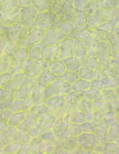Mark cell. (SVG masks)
Segmentation results:
<instances>
[{
    "instance_id": "obj_14",
    "label": "cell",
    "mask_w": 119,
    "mask_h": 154,
    "mask_svg": "<svg viewBox=\"0 0 119 154\" xmlns=\"http://www.w3.org/2000/svg\"><path fill=\"white\" fill-rule=\"evenodd\" d=\"M30 148L32 152H38L39 153H50L54 149V144L53 143L38 137L34 138L31 141Z\"/></svg>"
},
{
    "instance_id": "obj_17",
    "label": "cell",
    "mask_w": 119,
    "mask_h": 154,
    "mask_svg": "<svg viewBox=\"0 0 119 154\" xmlns=\"http://www.w3.org/2000/svg\"><path fill=\"white\" fill-rule=\"evenodd\" d=\"M75 39L67 37L58 44V60H64L72 56Z\"/></svg>"
},
{
    "instance_id": "obj_10",
    "label": "cell",
    "mask_w": 119,
    "mask_h": 154,
    "mask_svg": "<svg viewBox=\"0 0 119 154\" xmlns=\"http://www.w3.org/2000/svg\"><path fill=\"white\" fill-rule=\"evenodd\" d=\"M48 46L43 40L28 48V58L39 61L46 60Z\"/></svg>"
},
{
    "instance_id": "obj_32",
    "label": "cell",
    "mask_w": 119,
    "mask_h": 154,
    "mask_svg": "<svg viewBox=\"0 0 119 154\" xmlns=\"http://www.w3.org/2000/svg\"><path fill=\"white\" fill-rule=\"evenodd\" d=\"M91 87V82L79 78L72 85V90L80 93Z\"/></svg>"
},
{
    "instance_id": "obj_13",
    "label": "cell",
    "mask_w": 119,
    "mask_h": 154,
    "mask_svg": "<svg viewBox=\"0 0 119 154\" xmlns=\"http://www.w3.org/2000/svg\"><path fill=\"white\" fill-rule=\"evenodd\" d=\"M78 141L80 147V152L86 153L93 152L96 145V140L93 133H82L78 137Z\"/></svg>"
},
{
    "instance_id": "obj_3",
    "label": "cell",
    "mask_w": 119,
    "mask_h": 154,
    "mask_svg": "<svg viewBox=\"0 0 119 154\" xmlns=\"http://www.w3.org/2000/svg\"><path fill=\"white\" fill-rule=\"evenodd\" d=\"M72 91V85L58 77L44 89L43 99L44 100L51 96L65 94Z\"/></svg>"
},
{
    "instance_id": "obj_26",
    "label": "cell",
    "mask_w": 119,
    "mask_h": 154,
    "mask_svg": "<svg viewBox=\"0 0 119 154\" xmlns=\"http://www.w3.org/2000/svg\"><path fill=\"white\" fill-rule=\"evenodd\" d=\"M53 24L59 29L60 31L66 34L67 36L74 32L73 27L72 24L62 16L59 17Z\"/></svg>"
},
{
    "instance_id": "obj_51",
    "label": "cell",
    "mask_w": 119,
    "mask_h": 154,
    "mask_svg": "<svg viewBox=\"0 0 119 154\" xmlns=\"http://www.w3.org/2000/svg\"><path fill=\"white\" fill-rule=\"evenodd\" d=\"M6 26L4 25L0 20V32L5 34L6 30Z\"/></svg>"
},
{
    "instance_id": "obj_22",
    "label": "cell",
    "mask_w": 119,
    "mask_h": 154,
    "mask_svg": "<svg viewBox=\"0 0 119 154\" xmlns=\"http://www.w3.org/2000/svg\"><path fill=\"white\" fill-rule=\"evenodd\" d=\"M43 102L53 111L57 110L65 107V94L51 96L44 100Z\"/></svg>"
},
{
    "instance_id": "obj_4",
    "label": "cell",
    "mask_w": 119,
    "mask_h": 154,
    "mask_svg": "<svg viewBox=\"0 0 119 154\" xmlns=\"http://www.w3.org/2000/svg\"><path fill=\"white\" fill-rule=\"evenodd\" d=\"M59 16L53 9L38 12L34 21L33 26L42 31L46 30L54 24Z\"/></svg>"
},
{
    "instance_id": "obj_45",
    "label": "cell",
    "mask_w": 119,
    "mask_h": 154,
    "mask_svg": "<svg viewBox=\"0 0 119 154\" xmlns=\"http://www.w3.org/2000/svg\"><path fill=\"white\" fill-rule=\"evenodd\" d=\"M83 133H93L95 129L90 122H85L80 125Z\"/></svg>"
},
{
    "instance_id": "obj_29",
    "label": "cell",
    "mask_w": 119,
    "mask_h": 154,
    "mask_svg": "<svg viewBox=\"0 0 119 154\" xmlns=\"http://www.w3.org/2000/svg\"><path fill=\"white\" fill-rule=\"evenodd\" d=\"M110 124H108L95 130L94 133L96 138V144L104 146L106 142L107 134Z\"/></svg>"
},
{
    "instance_id": "obj_25",
    "label": "cell",
    "mask_w": 119,
    "mask_h": 154,
    "mask_svg": "<svg viewBox=\"0 0 119 154\" xmlns=\"http://www.w3.org/2000/svg\"><path fill=\"white\" fill-rule=\"evenodd\" d=\"M11 58L16 63L23 65L28 58V48L18 46L11 55Z\"/></svg>"
},
{
    "instance_id": "obj_7",
    "label": "cell",
    "mask_w": 119,
    "mask_h": 154,
    "mask_svg": "<svg viewBox=\"0 0 119 154\" xmlns=\"http://www.w3.org/2000/svg\"><path fill=\"white\" fill-rule=\"evenodd\" d=\"M38 12L32 5L21 7L20 11V17L17 23L30 28L33 26Z\"/></svg>"
},
{
    "instance_id": "obj_33",
    "label": "cell",
    "mask_w": 119,
    "mask_h": 154,
    "mask_svg": "<svg viewBox=\"0 0 119 154\" xmlns=\"http://www.w3.org/2000/svg\"><path fill=\"white\" fill-rule=\"evenodd\" d=\"M65 62L67 67V70L78 73L79 69L81 66L82 63L75 60L72 56L64 59Z\"/></svg>"
},
{
    "instance_id": "obj_8",
    "label": "cell",
    "mask_w": 119,
    "mask_h": 154,
    "mask_svg": "<svg viewBox=\"0 0 119 154\" xmlns=\"http://www.w3.org/2000/svg\"><path fill=\"white\" fill-rule=\"evenodd\" d=\"M44 70L41 61L27 59L23 64L22 72L29 78H37Z\"/></svg>"
},
{
    "instance_id": "obj_20",
    "label": "cell",
    "mask_w": 119,
    "mask_h": 154,
    "mask_svg": "<svg viewBox=\"0 0 119 154\" xmlns=\"http://www.w3.org/2000/svg\"><path fill=\"white\" fill-rule=\"evenodd\" d=\"M57 78L47 69L43 70L39 76L35 78L36 84L44 89Z\"/></svg>"
},
{
    "instance_id": "obj_46",
    "label": "cell",
    "mask_w": 119,
    "mask_h": 154,
    "mask_svg": "<svg viewBox=\"0 0 119 154\" xmlns=\"http://www.w3.org/2000/svg\"><path fill=\"white\" fill-rule=\"evenodd\" d=\"M41 137L43 139L54 143L57 140L55 135L52 131L46 130L41 135Z\"/></svg>"
},
{
    "instance_id": "obj_18",
    "label": "cell",
    "mask_w": 119,
    "mask_h": 154,
    "mask_svg": "<svg viewBox=\"0 0 119 154\" xmlns=\"http://www.w3.org/2000/svg\"><path fill=\"white\" fill-rule=\"evenodd\" d=\"M75 39L72 51V57L78 61L83 63L88 55V49L84 42L79 38Z\"/></svg>"
},
{
    "instance_id": "obj_36",
    "label": "cell",
    "mask_w": 119,
    "mask_h": 154,
    "mask_svg": "<svg viewBox=\"0 0 119 154\" xmlns=\"http://www.w3.org/2000/svg\"><path fill=\"white\" fill-rule=\"evenodd\" d=\"M25 114L23 112L14 114L9 118V124L13 127L17 126L25 120Z\"/></svg>"
},
{
    "instance_id": "obj_49",
    "label": "cell",
    "mask_w": 119,
    "mask_h": 154,
    "mask_svg": "<svg viewBox=\"0 0 119 154\" xmlns=\"http://www.w3.org/2000/svg\"><path fill=\"white\" fill-rule=\"evenodd\" d=\"M8 125L4 122H0V132H2L8 130Z\"/></svg>"
},
{
    "instance_id": "obj_34",
    "label": "cell",
    "mask_w": 119,
    "mask_h": 154,
    "mask_svg": "<svg viewBox=\"0 0 119 154\" xmlns=\"http://www.w3.org/2000/svg\"><path fill=\"white\" fill-rule=\"evenodd\" d=\"M32 5L38 12L46 11L50 9L48 0H32Z\"/></svg>"
},
{
    "instance_id": "obj_52",
    "label": "cell",
    "mask_w": 119,
    "mask_h": 154,
    "mask_svg": "<svg viewBox=\"0 0 119 154\" xmlns=\"http://www.w3.org/2000/svg\"><path fill=\"white\" fill-rule=\"evenodd\" d=\"M3 34H2V33H1V32H0V37H1V36H2V35H3Z\"/></svg>"
},
{
    "instance_id": "obj_6",
    "label": "cell",
    "mask_w": 119,
    "mask_h": 154,
    "mask_svg": "<svg viewBox=\"0 0 119 154\" xmlns=\"http://www.w3.org/2000/svg\"><path fill=\"white\" fill-rule=\"evenodd\" d=\"M61 16L72 24L73 27V33L81 31L87 26V14L84 12L74 9L72 12Z\"/></svg>"
},
{
    "instance_id": "obj_37",
    "label": "cell",
    "mask_w": 119,
    "mask_h": 154,
    "mask_svg": "<svg viewBox=\"0 0 119 154\" xmlns=\"http://www.w3.org/2000/svg\"><path fill=\"white\" fill-rule=\"evenodd\" d=\"M82 133L80 125L70 123L67 130L66 137H78Z\"/></svg>"
},
{
    "instance_id": "obj_40",
    "label": "cell",
    "mask_w": 119,
    "mask_h": 154,
    "mask_svg": "<svg viewBox=\"0 0 119 154\" xmlns=\"http://www.w3.org/2000/svg\"><path fill=\"white\" fill-rule=\"evenodd\" d=\"M11 60V55L0 56V74L8 72Z\"/></svg>"
},
{
    "instance_id": "obj_47",
    "label": "cell",
    "mask_w": 119,
    "mask_h": 154,
    "mask_svg": "<svg viewBox=\"0 0 119 154\" xmlns=\"http://www.w3.org/2000/svg\"><path fill=\"white\" fill-rule=\"evenodd\" d=\"M20 144L17 142L12 144H9V145L6 147L4 149V152H9V153H13V152L15 151H17L19 149Z\"/></svg>"
},
{
    "instance_id": "obj_31",
    "label": "cell",
    "mask_w": 119,
    "mask_h": 154,
    "mask_svg": "<svg viewBox=\"0 0 119 154\" xmlns=\"http://www.w3.org/2000/svg\"><path fill=\"white\" fill-rule=\"evenodd\" d=\"M119 126L118 123L113 121L109 125L106 136V142H115L119 137Z\"/></svg>"
},
{
    "instance_id": "obj_21",
    "label": "cell",
    "mask_w": 119,
    "mask_h": 154,
    "mask_svg": "<svg viewBox=\"0 0 119 154\" xmlns=\"http://www.w3.org/2000/svg\"><path fill=\"white\" fill-rule=\"evenodd\" d=\"M47 69L57 77L62 75L67 70L63 60H56L49 61Z\"/></svg>"
},
{
    "instance_id": "obj_2",
    "label": "cell",
    "mask_w": 119,
    "mask_h": 154,
    "mask_svg": "<svg viewBox=\"0 0 119 154\" xmlns=\"http://www.w3.org/2000/svg\"><path fill=\"white\" fill-rule=\"evenodd\" d=\"M110 43L108 41H101L94 46L93 54L102 67V75L111 68V58L109 48Z\"/></svg>"
},
{
    "instance_id": "obj_30",
    "label": "cell",
    "mask_w": 119,
    "mask_h": 154,
    "mask_svg": "<svg viewBox=\"0 0 119 154\" xmlns=\"http://www.w3.org/2000/svg\"><path fill=\"white\" fill-rule=\"evenodd\" d=\"M69 115L70 123L81 125L86 122L85 115L78 109L68 111Z\"/></svg>"
},
{
    "instance_id": "obj_19",
    "label": "cell",
    "mask_w": 119,
    "mask_h": 154,
    "mask_svg": "<svg viewBox=\"0 0 119 154\" xmlns=\"http://www.w3.org/2000/svg\"><path fill=\"white\" fill-rule=\"evenodd\" d=\"M70 123L66 122L63 118H59L55 121L51 130L57 139L62 140L66 137L67 130Z\"/></svg>"
},
{
    "instance_id": "obj_39",
    "label": "cell",
    "mask_w": 119,
    "mask_h": 154,
    "mask_svg": "<svg viewBox=\"0 0 119 154\" xmlns=\"http://www.w3.org/2000/svg\"><path fill=\"white\" fill-rule=\"evenodd\" d=\"M20 17V13L14 16H5L0 14V20L3 24L7 26L16 24Z\"/></svg>"
},
{
    "instance_id": "obj_27",
    "label": "cell",
    "mask_w": 119,
    "mask_h": 154,
    "mask_svg": "<svg viewBox=\"0 0 119 154\" xmlns=\"http://www.w3.org/2000/svg\"><path fill=\"white\" fill-rule=\"evenodd\" d=\"M101 95V91L91 87L79 93L81 98L91 102L99 98Z\"/></svg>"
},
{
    "instance_id": "obj_1",
    "label": "cell",
    "mask_w": 119,
    "mask_h": 154,
    "mask_svg": "<svg viewBox=\"0 0 119 154\" xmlns=\"http://www.w3.org/2000/svg\"><path fill=\"white\" fill-rule=\"evenodd\" d=\"M118 11L115 9H98L87 15V26L94 28L101 25L110 21L117 14Z\"/></svg>"
},
{
    "instance_id": "obj_24",
    "label": "cell",
    "mask_w": 119,
    "mask_h": 154,
    "mask_svg": "<svg viewBox=\"0 0 119 154\" xmlns=\"http://www.w3.org/2000/svg\"><path fill=\"white\" fill-rule=\"evenodd\" d=\"M78 74L79 78L87 80L90 82L96 79L99 75H101L98 71L87 67L83 63Z\"/></svg>"
},
{
    "instance_id": "obj_35",
    "label": "cell",
    "mask_w": 119,
    "mask_h": 154,
    "mask_svg": "<svg viewBox=\"0 0 119 154\" xmlns=\"http://www.w3.org/2000/svg\"><path fill=\"white\" fill-rule=\"evenodd\" d=\"M59 78L71 85H72L79 79L78 74V73L68 70H67Z\"/></svg>"
},
{
    "instance_id": "obj_23",
    "label": "cell",
    "mask_w": 119,
    "mask_h": 154,
    "mask_svg": "<svg viewBox=\"0 0 119 154\" xmlns=\"http://www.w3.org/2000/svg\"><path fill=\"white\" fill-rule=\"evenodd\" d=\"M114 89H107L101 90V97L113 105L115 109L118 108V94Z\"/></svg>"
},
{
    "instance_id": "obj_48",
    "label": "cell",
    "mask_w": 119,
    "mask_h": 154,
    "mask_svg": "<svg viewBox=\"0 0 119 154\" xmlns=\"http://www.w3.org/2000/svg\"><path fill=\"white\" fill-rule=\"evenodd\" d=\"M20 7L32 5V0H16Z\"/></svg>"
},
{
    "instance_id": "obj_50",
    "label": "cell",
    "mask_w": 119,
    "mask_h": 154,
    "mask_svg": "<svg viewBox=\"0 0 119 154\" xmlns=\"http://www.w3.org/2000/svg\"><path fill=\"white\" fill-rule=\"evenodd\" d=\"M119 35L116 37L113 40L112 44L115 46L117 49L119 51Z\"/></svg>"
},
{
    "instance_id": "obj_41",
    "label": "cell",
    "mask_w": 119,
    "mask_h": 154,
    "mask_svg": "<svg viewBox=\"0 0 119 154\" xmlns=\"http://www.w3.org/2000/svg\"><path fill=\"white\" fill-rule=\"evenodd\" d=\"M104 153L119 154L118 145L115 142H107L103 146Z\"/></svg>"
},
{
    "instance_id": "obj_44",
    "label": "cell",
    "mask_w": 119,
    "mask_h": 154,
    "mask_svg": "<svg viewBox=\"0 0 119 154\" xmlns=\"http://www.w3.org/2000/svg\"><path fill=\"white\" fill-rule=\"evenodd\" d=\"M9 40V37L5 33L0 37V56L4 55V52Z\"/></svg>"
},
{
    "instance_id": "obj_28",
    "label": "cell",
    "mask_w": 119,
    "mask_h": 154,
    "mask_svg": "<svg viewBox=\"0 0 119 154\" xmlns=\"http://www.w3.org/2000/svg\"><path fill=\"white\" fill-rule=\"evenodd\" d=\"M32 98H26L24 100L15 102L11 107V110L14 112H19L26 110L30 108L34 102Z\"/></svg>"
},
{
    "instance_id": "obj_15",
    "label": "cell",
    "mask_w": 119,
    "mask_h": 154,
    "mask_svg": "<svg viewBox=\"0 0 119 154\" xmlns=\"http://www.w3.org/2000/svg\"><path fill=\"white\" fill-rule=\"evenodd\" d=\"M21 8L16 0H0V14L5 16L19 14Z\"/></svg>"
},
{
    "instance_id": "obj_12",
    "label": "cell",
    "mask_w": 119,
    "mask_h": 154,
    "mask_svg": "<svg viewBox=\"0 0 119 154\" xmlns=\"http://www.w3.org/2000/svg\"><path fill=\"white\" fill-rule=\"evenodd\" d=\"M69 38H79L81 39L87 46L88 49V55H93L94 49L97 42L91 34L87 31V27H85L83 29L79 31L73 33L68 36Z\"/></svg>"
},
{
    "instance_id": "obj_38",
    "label": "cell",
    "mask_w": 119,
    "mask_h": 154,
    "mask_svg": "<svg viewBox=\"0 0 119 154\" xmlns=\"http://www.w3.org/2000/svg\"><path fill=\"white\" fill-rule=\"evenodd\" d=\"M58 45H56L48 46L47 54L46 60L47 62L58 60Z\"/></svg>"
},
{
    "instance_id": "obj_9",
    "label": "cell",
    "mask_w": 119,
    "mask_h": 154,
    "mask_svg": "<svg viewBox=\"0 0 119 154\" xmlns=\"http://www.w3.org/2000/svg\"><path fill=\"white\" fill-rule=\"evenodd\" d=\"M68 37L66 34L60 31L53 24L46 31L42 40L48 46L58 45Z\"/></svg>"
},
{
    "instance_id": "obj_43",
    "label": "cell",
    "mask_w": 119,
    "mask_h": 154,
    "mask_svg": "<svg viewBox=\"0 0 119 154\" xmlns=\"http://www.w3.org/2000/svg\"><path fill=\"white\" fill-rule=\"evenodd\" d=\"M13 78V75L9 71L0 74V87L9 84Z\"/></svg>"
},
{
    "instance_id": "obj_5",
    "label": "cell",
    "mask_w": 119,
    "mask_h": 154,
    "mask_svg": "<svg viewBox=\"0 0 119 154\" xmlns=\"http://www.w3.org/2000/svg\"><path fill=\"white\" fill-rule=\"evenodd\" d=\"M45 33V31L39 30L33 26L30 27L26 33L19 41L18 46L28 48L42 41Z\"/></svg>"
},
{
    "instance_id": "obj_42",
    "label": "cell",
    "mask_w": 119,
    "mask_h": 154,
    "mask_svg": "<svg viewBox=\"0 0 119 154\" xmlns=\"http://www.w3.org/2000/svg\"><path fill=\"white\" fill-rule=\"evenodd\" d=\"M44 89L36 85L34 88L32 92V99L33 101H39L43 98V91Z\"/></svg>"
},
{
    "instance_id": "obj_11",
    "label": "cell",
    "mask_w": 119,
    "mask_h": 154,
    "mask_svg": "<svg viewBox=\"0 0 119 154\" xmlns=\"http://www.w3.org/2000/svg\"><path fill=\"white\" fill-rule=\"evenodd\" d=\"M118 79L113 77L100 75L91 82V87L99 90L107 89H115L118 87Z\"/></svg>"
},
{
    "instance_id": "obj_16",
    "label": "cell",
    "mask_w": 119,
    "mask_h": 154,
    "mask_svg": "<svg viewBox=\"0 0 119 154\" xmlns=\"http://www.w3.org/2000/svg\"><path fill=\"white\" fill-rule=\"evenodd\" d=\"M29 27H26L18 23L7 26L5 34L11 40L18 43L29 29Z\"/></svg>"
}]
</instances>
